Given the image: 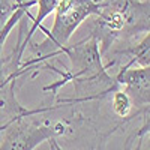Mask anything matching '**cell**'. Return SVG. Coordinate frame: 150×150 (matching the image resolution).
I'll return each mask as SVG.
<instances>
[{"instance_id": "cell-2", "label": "cell", "mask_w": 150, "mask_h": 150, "mask_svg": "<svg viewBox=\"0 0 150 150\" xmlns=\"http://www.w3.org/2000/svg\"><path fill=\"white\" fill-rule=\"evenodd\" d=\"M101 5L98 0H60L57 8L54 9V24L51 30L41 27L39 30L47 33V39L36 47H32L35 56L20 63V71L26 74L33 69V66L41 65L45 59L57 56L59 50L65 47L72 35L77 32L81 24L93 15H98Z\"/></svg>"}, {"instance_id": "cell-6", "label": "cell", "mask_w": 150, "mask_h": 150, "mask_svg": "<svg viewBox=\"0 0 150 150\" xmlns=\"http://www.w3.org/2000/svg\"><path fill=\"white\" fill-rule=\"evenodd\" d=\"M47 143H48V146H50V150H65L63 147L57 143V138H50Z\"/></svg>"}, {"instance_id": "cell-1", "label": "cell", "mask_w": 150, "mask_h": 150, "mask_svg": "<svg viewBox=\"0 0 150 150\" xmlns=\"http://www.w3.org/2000/svg\"><path fill=\"white\" fill-rule=\"evenodd\" d=\"M59 54H65L69 59L71 69L65 72L56 69V72L62 75V80L53 86L45 87L44 90H53L57 93L59 87L72 81L77 93L74 99H62L60 102H84L101 99L119 89L116 78L108 74V69L104 65L99 44L93 35H89L75 44H66L59 50L57 56Z\"/></svg>"}, {"instance_id": "cell-5", "label": "cell", "mask_w": 150, "mask_h": 150, "mask_svg": "<svg viewBox=\"0 0 150 150\" xmlns=\"http://www.w3.org/2000/svg\"><path fill=\"white\" fill-rule=\"evenodd\" d=\"M111 107L114 114H117L119 117H128L131 114V111L134 110L129 95L120 87L111 93Z\"/></svg>"}, {"instance_id": "cell-7", "label": "cell", "mask_w": 150, "mask_h": 150, "mask_svg": "<svg viewBox=\"0 0 150 150\" xmlns=\"http://www.w3.org/2000/svg\"><path fill=\"white\" fill-rule=\"evenodd\" d=\"M3 131H5V128H0V134H2Z\"/></svg>"}, {"instance_id": "cell-4", "label": "cell", "mask_w": 150, "mask_h": 150, "mask_svg": "<svg viewBox=\"0 0 150 150\" xmlns=\"http://www.w3.org/2000/svg\"><path fill=\"white\" fill-rule=\"evenodd\" d=\"M120 89L126 92L134 108L149 111V90H150V69L141 66H120L114 75Z\"/></svg>"}, {"instance_id": "cell-3", "label": "cell", "mask_w": 150, "mask_h": 150, "mask_svg": "<svg viewBox=\"0 0 150 150\" xmlns=\"http://www.w3.org/2000/svg\"><path fill=\"white\" fill-rule=\"evenodd\" d=\"M32 116H23L12 120L3 131L0 150H35L50 138L66 135L69 126L62 120H38Z\"/></svg>"}]
</instances>
